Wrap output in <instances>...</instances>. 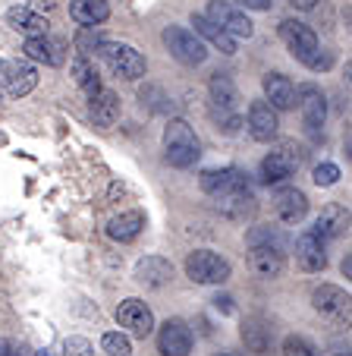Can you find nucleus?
<instances>
[{
    "label": "nucleus",
    "instance_id": "f257e3e1",
    "mask_svg": "<svg viewBox=\"0 0 352 356\" xmlns=\"http://www.w3.org/2000/svg\"><path fill=\"white\" fill-rule=\"evenodd\" d=\"M280 38L290 47V54L299 63H305L308 70L321 73V70L330 67V54H321L318 51V35L299 19H283L280 22Z\"/></svg>",
    "mask_w": 352,
    "mask_h": 356
},
{
    "label": "nucleus",
    "instance_id": "f03ea898",
    "mask_svg": "<svg viewBox=\"0 0 352 356\" xmlns=\"http://www.w3.org/2000/svg\"><path fill=\"white\" fill-rule=\"evenodd\" d=\"M164 152L173 168H192L201 155V142L195 136V129L176 117V120H170L164 127Z\"/></svg>",
    "mask_w": 352,
    "mask_h": 356
},
{
    "label": "nucleus",
    "instance_id": "7ed1b4c3",
    "mask_svg": "<svg viewBox=\"0 0 352 356\" xmlns=\"http://www.w3.org/2000/svg\"><path fill=\"white\" fill-rule=\"evenodd\" d=\"M98 57L107 63L113 76L120 79H142L148 73V60L142 57V51H135L133 44H120V41H101L98 47Z\"/></svg>",
    "mask_w": 352,
    "mask_h": 356
},
{
    "label": "nucleus",
    "instance_id": "20e7f679",
    "mask_svg": "<svg viewBox=\"0 0 352 356\" xmlns=\"http://www.w3.org/2000/svg\"><path fill=\"white\" fill-rule=\"evenodd\" d=\"M164 44H167V51H170L180 63H186V67H199V63H205V57H208L205 41L183 26H167Z\"/></svg>",
    "mask_w": 352,
    "mask_h": 356
},
{
    "label": "nucleus",
    "instance_id": "39448f33",
    "mask_svg": "<svg viewBox=\"0 0 352 356\" xmlns=\"http://www.w3.org/2000/svg\"><path fill=\"white\" fill-rule=\"evenodd\" d=\"M186 275L195 284H224L230 281V262L220 259L211 249H195L186 259Z\"/></svg>",
    "mask_w": 352,
    "mask_h": 356
},
{
    "label": "nucleus",
    "instance_id": "423d86ee",
    "mask_svg": "<svg viewBox=\"0 0 352 356\" xmlns=\"http://www.w3.org/2000/svg\"><path fill=\"white\" fill-rule=\"evenodd\" d=\"M299 168H302V148L292 145V142H283V145H277L271 155L261 161V177H265V183L271 186V183L290 180Z\"/></svg>",
    "mask_w": 352,
    "mask_h": 356
},
{
    "label": "nucleus",
    "instance_id": "0eeeda50",
    "mask_svg": "<svg viewBox=\"0 0 352 356\" xmlns=\"http://www.w3.org/2000/svg\"><path fill=\"white\" fill-rule=\"evenodd\" d=\"M205 16L211 22H217V26L224 29L230 38H252V32H255L252 19H249L240 7H233L230 0H211Z\"/></svg>",
    "mask_w": 352,
    "mask_h": 356
},
{
    "label": "nucleus",
    "instance_id": "6e6552de",
    "mask_svg": "<svg viewBox=\"0 0 352 356\" xmlns=\"http://www.w3.org/2000/svg\"><path fill=\"white\" fill-rule=\"evenodd\" d=\"M35 82H38L35 67L19 60H0V95L3 98H22L35 88Z\"/></svg>",
    "mask_w": 352,
    "mask_h": 356
},
{
    "label": "nucleus",
    "instance_id": "1a4fd4ad",
    "mask_svg": "<svg viewBox=\"0 0 352 356\" xmlns=\"http://www.w3.org/2000/svg\"><path fill=\"white\" fill-rule=\"evenodd\" d=\"M312 306L321 312L324 318L340 325H349V312H352V300L346 290L333 287V284H321L318 290L312 293Z\"/></svg>",
    "mask_w": 352,
    "mask_h": 356
},
{
    "label": "nucleus",
    "instance_id": "9d476101",
    "mask_svg": "<svg viewBox=\"0 0 352 356\" xmlns=\"http://www.w3.org/2000/svg\"><path fill=\"white\" fill-rule=\"evenodd\" d=\"M296 108H299V114H302V123H305L312 133H318V129L324 127L327 101H324V95H321L318 86L305 82V86L296 88Z\"/></svg>",
    "mask_w": 352,
    "mask_h": 356
},
{
    "label": "nucleus",
    "instance_id": "9b49d317",
    "mask_svg": "<svg viewBox=\"0 0 352 356\" xmlns=\"http://www.w3.org/2000/svg\"><path fill=\"white\" fill-rule=\"evenodd\" d=\"M201 189L217 199V195L226 193H246V189H252V183L240 168H224V170H205L201 174Z\"/></svg>",
    "mask_w": 352,
    "mask_h": 356
},
{
    "label": "nucleus",
    "instance_id": "f8f14e48",
    "mask_svg": "<svg viewBox=\"0 0 352 356\" xmlns=\"http://www.w3.org/2000/svg\"><path fill=\"white\" fill-rule=\"evenodd\" d=\"M158 350H160V356H189L192 353V331L186 328V322L170 318V322L160 325Z\"/></svg>",
    "mask_w": 352,
    "mask_h": 356
},
{
    "label": "nucleus",
    "instance_id": "ddd939ff",
    "mask_svg": "<svg viewBox=\"0 0 352 356\" xmlns=\"http://www.w3.org/2000/svg\"><path fill=\"white\" fill-rule=\"evenodd\" d=\"M246 127H249V136H252L255 142H271V139H277V133H280L277 111H274L267 101H252V104H249Z\"/></svg>",
    "mask_w": 352,
    "mask_h": 356
},
{
    "label": "nucleus",
    "instance_id": "4468645a",
    "mask_svg": "<svg viewBox=\"0 0 352 356\" xmlns=\"http://www.w3.org/2000/svg\"><path fill=\"white\" fill-rule=\"evenodd\" d=\"M117 322H120L133 337H148L151 334V328H154L151 309H148L142 300H135V296L120 302V309H117Z\"/></svg>",
    "mask_w": 352,
    "mask_h": 356
},
{
    "label": "nucleus",
    "instance_id": "2eb2a0df",
    "mask_svg": "<svg viewBox=\"0 0 352 356\" xmlns=\"http://www.w3.org/2000/svg\"><path fill=\"white\" fill-rule=\"evenodd\" d=\"M28 60L44 63V67H60L67 60V44L60 38H51V35H35V38H26L22 44Z\"/></svg>",
    "mask_w": 352,
    "mask_h": 356
},
{
    "label": "nucleus",
    "instance_id": "dca6fc26",
    "mask_svg": "<svg viewBox=\"0 0 352 356\" xmlns=\"http://www.w3.org/2000/svg\"><path fill=\"white\" fill-rule=\"evenodd\" d=\"M283 265H286V259H283L280 249L261 246V243L249 249V268H252V275L261 277V281H274V277H280L283 275Z\"/></svg>",
    "mask_w": 352,
    "mask_h": 356
},
{
    "label": "nucleus",
    "instance_id": "f3484780",
    "mask_svg": "<svg viewBox=\"0 0 352 356\" xmlns=\"http://www.w3.org/2000/svg\"><path fill=\"white\" fill-rule=\"evenodd\" d=\"M346 230H349V211H346L343 205H337V202H330V205H324V211L315 218L312 234L318 236V240H337Z\"/></svg>",
    "mask_w": 352,
    "mask_h": 356
},
{
    "label": "nucleus",
    "instance_id": "a211bd4d",
    "mask_svg": "<svg viewBox=\"0 0 352 356\" xmlns=\"http://www.w3.org/2000/svg\"><path fill=\"white\" fill-rule=\"evenodd\" d=\"M274 209H277L280 221L299 224L302 218L308 215V199H305V193H302V189L286 186V189H280V193L274 195Z\"/></svg>",
    "mask_w": 352,
    "mask_h": 356
},
{
    "label": "nucleus",
    "instance_id": "6ab92c4d",
    "mask_svg": "<svg viewBox=\"0 0 352 356\" xmlns=\"http://www.w3.org/2000/svg\"><path fill=\"white\" fill-rule=\"evenodd\" d=\"M296 262H299L302 271H324L327 268V252H324V240L308 230L296 240Z\"/></svg>",
    "mask_w": 352,
    "mask_h": 356
},
{
    "label": "nucleus",
    "instance_id": "aec40b11",
    "mask_svg": "<svg viewBox=\"0 0 352 356\" xmlns=\"http://www.w3.org/2000/svg\"><path fill=\"white\" fill-rule=\"evenodd\" d=\"M92 104H88V117H92L94 127L101 129H110L113 123H117V117H120V98L110 92V88H101L98 95H92Z\"/></svg>",
    "mask_w": 352,
    "mask_h": 356
},
{
    "label": "nucleus",
    "instance_id": "412c9836",
    "mask_svg": "<svg viewBox=\"0 0 352 356\" xmlns=\"http://www.w3.org/2000/svg\"><path fill=\"white\" fill-rule=\"evenodd\" d=\"M265 98L274 111H292L296 108V86H292L283 73H267L265 76Z\"/></svg>",
    "mask_w": 352,
    "mask_h": 356
},
{
    "label": "nucleus",
    "instance_id": "4be33fe9",
    "mask_svg": "<svg viewBox=\"0 0 352 356\" xmlns=\"http://www.w3.org/2000/svg\"><path fill=\"white\" fill-rule=\"evenodd\" d=\"M192 26H195V35H199L201 41H208V44H214L220 54H226V57L236 54V38H230V35H226L217 22L208 19L205 13H195L192 16Z\"/></svg>",
    "mask_w": 352,
    "mask_h": 356
},
{
    "label": "nucleus",
    "instance_id": "5701e85b",
    "mask_svg": "<svg viewBox=\"0 0 352 356\" xmlns=\"http://www.w3.org/2000/svg\"><path fill=\"white\" fill-rule=\"evenodd\" d=\"M240 334H242V343H246L249 353H258V356L271 353V347H274V328L267 322H261V318H246Z\"/></svg>",
    "mask_w": 352,
    "mask_h": 356
},
{
    "label": "nucleus",
    "instance_id": "b1692460",
    "mask_svg": "<svg viewBox=\"0 0 352 356\" xmlns=\"http://www.w3.org/2000/svg\"><path fill=\"white\" fill-rule=\"evenodd\" d=\"M7 22H10V29L28 35V38H35V35H47V29H51V22H47L41 13H35L32 7H10Z\"/></svg>",
    "mask_w": 352,
    "mask_h": 356
},
{
    "label": "nucleus",
    "instance_id": "393cba45",
    "mask_svg": "<svg viewBox=\"0 0 352 356\" xmlns=\"http://www.w3.org/2000/svg\"><path fill=\"white\" fill-rule=\"evenodd\" d=\"M173 277V265L160 256H148L135 265V281L145 284V287H164Z\"/></svg>",
    "mask_w": 352,
    "mask_h": 356
},
{
    "label": "nucleus",
    "instance_id": "a878e982",
    "mask_svg": "<svg viewBox=\"0 0 352 356\" xmlns=\"http://www.w3.org/2000/svg\"><path fill=\"white\" fill-rule=\"evenodd\" d=\"M69 16L73 22L85 29H94L101 22H107L110 16V7H107V0H69Z\"/></svg>",
    "mask_w": 352,
    "mask_h": 356
},
{
    "label": "nucleus",
    "instance_id": "bb28decb",
    "mask_svg": "<svg viewBox=\"0 0 352 356\" xmlns=\"http://www.w3.org/2000/svg\"><path fill=\"white\" fill-rule=\"evenodd\" d=\"M217 209H220V215H226L230 221H246V218H252L255 215V195H252V189H246V193L217 195Z\"/></svg>",
    "mask_w": 352,
    "mask_h": 356
},
{
    "label": "nucleus",
    "instance_id": "cd10ccee",
    "mask_svg": "<svg viewBox=\"0 0 352 356\" xmlns=\"http://www.w3.org/2000/svg\"><path fill=\"white\" fill-rule=\"evenodd\" d=\"M142 227H145V215L142 211H123V215H117L107 224V234L117 243H133L142 234Z\"/></svg>",
    "mask_w": 352,
    "mask_h": 356
},
{
    "label": "nucleus",
    "instance_id": "c85d7f7f",
    "mask_svg": "<svg viewBox=\"0 0 352 356\" xmlns=\"http://www.w3.org/2000/svg\"><path fill=\"white\" fill-rule=\"evenodd\" d=\"M208 92H211V104L214 108H233L240 104V92H236V82L226 73H214L211 82H208Z\"/></svg>",
    "mask_w": 352,
    "mask_h": 356
},
{
    "label": "nucleus",
    "instance_id": "c756f323",
    "mask_svg": "<svg viewBox=\"0 0 352 356\" xmlns=\"http://www.w3.org/2000/svg\"><path fill=\"white\" fill-rule=\"evenodd\" d=\"M73 79H76V86L82 88V92L88 95V98H92V95H98L101 88V76H98V70H94V63L88 60V54H76L73 57Z\"/></svg>",
    "mask_w": 352,
    "mask_h": 356
},
{
    "label": "nucleus",
    "instance_id": "7c9ffc66",
    "mask_svg": "<svg viewBox=\"0 0 352 356\" xmlns=\"http://www.w3.org/2000/svg\"><path fill=\"white\" fill-rule=\"evenodd\" d=\"M274 246V249H280L283 252L286 249V236L280 234L277 227H255L252 234H249V246Z\"/></svg>",
    "mask_w": 352,
    "mask_h": 356
},
{
    "label": "nucleus",
    "instance_id": "2f4dec72",
    "mask_svg": "<svg viewBox=\"0 0 352 356\" xmlns=\"http://www.w3.org/2000/svg\"><path fill=\"white\" fill-rule=\"evenodd\" d=\"M101 350H104L107 356H133V343H129V337L120 334V331H107V334L101 337Z\"/></svg>",
    "mask_w": 352,
    "mask_h": 356
},
{
    "label": "nucleus",
    "instance_id": "473e14b6",
    "mask_svg": "<svg viewBox=\"0 0 352 356\" xmlns=\"http://www.w3.org/2000/svg\"><path fill=\"white\" fill-rule=\"evenodd\" d=\"M283 356H321L318 347L312 341H305L302 334H290L283 341Z\"/></svg>",
    "mask_w": 352,
    "mask_h": 356
},
{
    "label": "nucleus",
    "instance_id": "72a5a7b5",
    "mask_svg": "<svg viewBox=\"0 0 352 356\" xmlns=\"http://www.w3.org/2000/svg\"><path fill=\"white\" fill-rule=\"evenodd\" d=\"M211 120L217 123L224 133H236V129L242 127V117L236 114L233 108H214V104H211Z\"/></svg>",
    "mask_w": 352,
    "mask_h": 356
},
{
    "label": "nucleus",
    "instance_id": "f704fd0d",
    "mask_svg": "<svg viewBox=\"0 0 352 356\" xmlns=\"http://www.w3.org/2000/svg\"><path fill=\"white\" fill-rule=\"evenodd\" d=\"M312 180L318 183V186H333V183L340 180V168H337V164H318Z\"/></svg>",
    "mask_w": 352,
    "mask_h": 356
},
{
    "label": "nucleus",
    "instance_id": "c9c22d12",
    "mask_svg": "<svg viewBox=\"0 0 352 356\" xmlns=\"http://www.w3.org/2000/svg\"><path fill=\"white\" fill-rule=\"evenodd\" d=\"M101 41H104L101 35H94L92 29H85V32L76 38V51H79V54H88V51H94V47L101 44Z\"/></svg>",
    "mask_w": 352,
    "mask_h": 356
},
{
    "label": "nucleus",
    "instance_id": "e433bc0d",
    "mask_svg": "<svg viewBox=\"0 0 352 356\" xmlns=\"http://www.w3.org/2000/svg\"><path fill=\"white\" fill-rule=\"evenodd\" d=\"M0 356H35L26 343H16L10 337H0Z\"/></svg>",
    "mask_w": 352,
    "mask_h": 356
},
{
    "label": "nucleus",
    "instance_id": "4c0bfd02",
    "mask_svg": "<svg viewBox=\"0 0 352 356\" xmlns=\"http://www.w3.org/2000/svg\"><path fill=\"white\" fill-rule=\"evenodd\" d=\"M67 350H69V356H92V347L85 341H79V337H69Z\"/></svg>",
    "mask_w": 352,
    "mask_h": 356
},
{
    "label": "nucleus",
    "instance_id": "58836bf2",
    "mask_svg": "<svg viewBox=\"0 0 352 356\" xmlns=\"http://www.w3.org/2000/svg\"><path fill=\"white\" fill-rule=\"evenodd\" d=\"M246 10H271V0H236Z\"/></svg>",
    "mask_w": 352,
    "mask_h": 356
},
{
    "label": "nucleus",
    "instance_id": "ea45409f",
    "mask_svg": "<svg viewBox=\"0 0 352 356\" xmlns=\"http://www.w3.org/2000/svg\"><path fill=\"white\" fill-rule=\"evenodd\" d=\"M286 3H292L296 10H315L318 7V0H286Z\"/></svg>",
    "mask_w": 352,
    "mask_h": 356
},
{
    "label": "nucleus",
    "instance_id": "a19ab883",
    "mask_svg": "<svg viewBox=\"0 0 352 356\" xmlns=\"http://www.w3.org/2000/svg\"><path fill=\"white\" fill-rule=\"evenodd\" d=\"M214 306H217V309H224V312H233V300H230V296H217V300H214Z\"/></svg>",
    "mask_w": 352,
    "mask_h": 356
},
{
    "label": "nucleus",
    "instance_id": "79ce46f5",
    "mask_svg": "<svg viewBox=\"0 0 352 356\" xmlns=\"http://www.w3.org/2000/svg\"><path fill=\"white\" fill-rule=\"evenodd\" d=\"M35 3H38V7H47V10L57 7V0H35Z\"/></svg>",
    "mask_w": 352,
    "mask_h": 356
},
{
    "label": "nucleus",
    "instance_id": "37998d69",
    "mask_svg": "<svg viewBox=\"0 0 352 356\" xmlns=\"http://www.w3.org/2000/svg\"><path fill=\"white\" fill-rule=\"evenodd\" d=\"M214 356H240V353H230V350H224V353H214Z\"/></svg>",
    "mask_w": 352,
    "mask_h": 356
}]
</instances>
